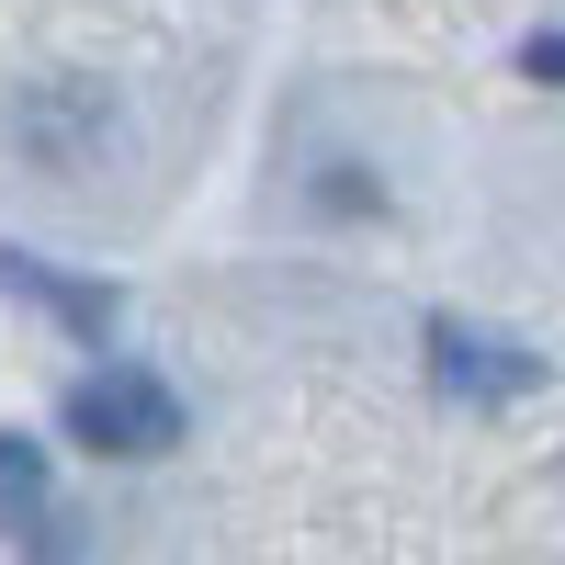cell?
Here are the masks:
<instances>
[{
	"label": "cell",
	"mask_w": 565,
	"mask_h": 565,
	"mask_svg": "<svg viewBox=\"0 0 565 565\" xmlns=\"http://www.w3.org/2000/svg\"><path fill=\"white\" fill-rule=\"evenodd\" d=\"M0 295H23V306H45L68 328V340H114V317H125V295L114 282H79V271H45V260H23V249H0Z\"/></svg>",
	"instance_id": "3957f363"
},
{
	"label": "cell",
	"mask_w": 565,
	"mask_h": 565,
	"mask_svg": "<svg viewBox=\"0 0 565 565\" xmlns=\"http://www.w3.org/2000/svg\"><path fill=\"white\" fill-rule=\"evenodd\" d=\"M430 385L463 396V407H509V396L543 385V362L532 351H498L487 328H430Z\"/></svg>",
	"instance_id": "7a4b0ae2"
},
{
	"label": "cell",
	"mask_w": 565,
	"mask_h": 565,
	"mask_svg": "<svg viewBox=\"0 0 565 565\" xmlns=\"http://www.w3.org/2000/svg\"><path fill=\"white\" fill-rule=\"evenodd\" d=\"M34 509H45V452L0 430V532H23Z\"/></svg>",
	"instance_id": "277c9868"
},
{
	"label": "cell",
	"mask_w": 565,
	"mask_h": 565,
	"mask_svg": "<svg viewBox=\"0 0 565 565\" xmlns=\"http://www.w3.org/2000/svg\"><path fill=\"white\" fill-rule=\"evenodd\" d=\"M57 418H68V441H79V452H103V463H148V452L181 441V396L159 385V373H136V362L79 373Z\"/></svg>",
	"instance_id": "6da1fadb"
},
{
	"label": "cell",
	"mask_w": 565,
	"mask_h": 565,
	"mask_svg": "<svg viewBox=\"0 0 565 565\" xmlns=\"http://www.w3.org/2000/svg\"><path fill=\"white\" fill-rule=\"evenodd\" d=\"M532 79H565V34H532V57H521Z\"/></svg>",
	"instance_id": "5b68a950"
}]
</instances>
